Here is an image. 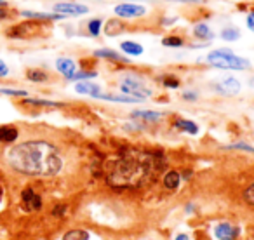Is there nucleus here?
I'll return each mask as SVG.
<instances>
[{
  "label": "nucleus",
  "instance_id": "nucleus-35",
  "mask_svg": "<svg viewBox=\"0 0 254 240\" xmlns=\"http://www.w3.org/2000/svg\"><path fill=\"white\" fill-rule=\"evenodd\" d=\"M9 73V68H7V64L4 63V61L0 60V77H5V75Z\"/></svg>",
  "mask_w": 254,
  "mask_h": 240
},
{
  "label": "nucleus",
  "instance_id": "nucleus-12",
  "mask_svg": "<svg viewBox=\"0 0 254 240\" xmlns=\"http://www.w3.org/2000/svg\"><path fill=\"white\" fill-rule=\"evenodd\" d=\"M75 91L78 92V94H87V96H92V98H98L99 94H101V87H99L98 84H94V82H78L77 85H75Z\"/></svg>",
  "mask_w": 254,
  "mask_h": 240
},
{
  "label": "nucleus",
  "instance_id": "nucleus-21",
  "mask_svg": "<svg viewBox=\"0 0 254 240\" xmlns=\"http://www.w3.org/2000/svg\"><path fill=\"white\" fill-rule=\"evenodd\" d=\"M193 33H195V37H197V39H200V40L212 39V32H211V28H209L207 25H204V23H200V25H195Z\"/></svg>",
  "mask_w": 254,
  "mask_h": 240
},
{
  "label": "nucleus",
  "instance_id": "nucleus-40",
  "mask_svg": "<svg viewBox=\"0 0 254 240\" xmlns=\"http://www.w3.org/2000/svg\"><path fill=\"white\" fill-rule=\"evenodd\" d=\"M5 16H7V11H5L4 7H0V19H4Z\"/></svg>",
  "mask_w": 254,
  "mask_h": 240
},
{
  "label": "nucleus",
  "instance_id": "nucleus-30",
  "mask_svg": "<svg viewBox=\"0 0 254 240\" xmlns=\"http://www.w3.org/2000/svg\"><path fill=\"white\" fill-rule=\"evenodd\" d=\"M244 200L249 205H254V183L251 186H247V190L244 191Z\"/></svg>",
  "mask_w": 254,
  "mask_h": 240
},
{
  "label": "nucleus",
  "instance_id": "nucleus-25",
  "mask_svg": "<svg viewBox=\"0 0 254 240\" xmlns=\"http://www.w3.org/2000/svg\"><path fill=\"white\" fill-rule=\"evenodd\" d=\"M25 105H35V106H61V103H56V101H47V99H30V98H25L23 99Z\"/></svg>",
  "mask_w": 254,
  "mask_h": 240
},
{
  "label": "nucleus",
  "instance_id": "nucleus-29",
  "mask_svg": "<svg viewBox=\"0 0 254 240\" xmlns=\"http://www.w3.org/2000/svg\"><path fill=\"white\" fill-rule=\"evenodd\" d=\"M162 44L166 47H181L183 46V40H181L180 37H166V39L162 40Z\"/></svg>",
  "mask_w": 254,
  "mask_h": 240
},
{
  "label": "nucleus",
  "instance_id": "nucleus-31",
  "mask_svg": "<svg viewBox=\"0 0 254 240\" xmlns=\"http://www.w3.org/2000/svg\"><path fill=\"white\" fill-rule=\"evenodd\" d=\"M164 85H166V87L176 89V87H180V80H178L176 77H164Z\"/></svg>",
  "mask_w": 254,
  "mask_h": 240
},
{
  "label": "nucleus",
  "instance_id": "nucleus-4",
  "mask_svg": "<svg viewBox=\"0 0 254 240\" xmlns=\"http://www.w3.org/2000/svg\"><path fill=\"white\" fill-rule=\"evenodd\" d=\"M120 89L122 92H126V96H132L138 99H146L152 96V89L136 77H126L120 84Z\"/></svg>",
  "mask_w": 254,
  "mask_h": 240
},
{
  "label": "nucleus",
  "instance_id": "nucleus-15",
  "mask_svg": "<svg viewBox=\"0 0 254 240\" xmlns=\"http://www.w3.org/2000/svg\"><path fill=\"white\" fill-rule=\"evenodd\" d=\"M132 119L145 120V122H157V120L162 119V113L150 112V110H138V112H132Z\"/></svg>",
  "mask_w": 254,
  "mask_h": 240
},
{
  "label": "nucleus",
  "instance_id": "nucleus-10",
  "mask_svg": "<svg viewBox=\"0 0 254 240\" xmlns=\"http://www.w3.org/2000/svg\"><path fill=\"white\" fill-rule=\"evenodd\" d=\"M56 68H58V71L63 73L66 78H71L77 73V64H75V61L70 60V58H60V60L56 61Z\"/></svg>",
  "mask_w": 254,
  "mask_h": 240
},
{
  "label": "nucleus",
  "instance_id": "nucleus-17",
  "mask_svg": "<svg viewBox=\"0 0 254 240\" xmlns=\"http://www.w3.org/2000/svg\"><path fill=\"white\" fill-rule=\"evenodd\" d=\"M174 127L183 132H188V134H197L198 132V125L195 122H191V120H185V119H178L174 122Z\"/></svg>",
  "mask_w": 254,
  "mask_h": 240
},
{
  "label": "nucleus",
  "instance_id": "nucleus-26",
  "mask_svg": "<svg viewBox=\"0 0 254 240\" xmlns=\"http://www.w3.org/2000/svg\"><path fill=\"white\" fill-rule=\"evenodd\" d=\"M26 77H28L30 80H33V82H44V80H47V73H46V71H40V70H28Z\"/></svg>",
  "mask_w": 254,
  "mask_h": 240
},
{
  "label": "nucleus",
  "instance_id": "nucleus-5",
  "mask_svg": "<svg viewBox=\"0 0 254 240\" xmlns=\"http://www.w3.org/2000/svg\"><path fill=\"white\" fill-rule=\"evenodd\" d=\"M54 12L60 16H84L85 12H89V7L87 5H82V4L63 2V4L54 5Z\"/></svg>",
  "mask_w": 254,
  "mask_h": 240
},
{
  "label": "nucleus",
  "instance_id": "nucleus-23",
  "mask_svg": "<svg viewBox=\"0 0 254 240\" xmlns=\"http://www.w3.org/2000/svg\"><path fill=\"white\" fill-rule=\"evenodd\" d=\"M89 239H91V235L85 230H70L63 237V240H89Z\"/></svg>",
  "mask_w": 254,
  "mask_h": 240
},
{
  "label": "nucleus",
  "instance_id": "nucleus-18",
  "mask_svg": "<svg viewBox=\"0 0 254 240\" xmlns=\"http://www.w3.org/2000/svg\"><path fill=\"white\" fill-rule=\"evenodd\" d=\"M99 99H106V101H115V103H141L143 99L132 98V96H115V94H99Z\"/></svg>",
  "mask_w": 254,
  "mask_h": 240
},
{
  "label": "nucleus",
  "instance_id": "nucleus-3",
  "mask_svg": "<svg viewBox=\"0 0 254 240\" xmlns=\"http://www.w3.org/2000/svg\"><path fill=\"white\" fill-rule=\"evenodd\" d=\"M207 63H211L216 68H223V70H247V68H251V63L246 58L237 56L228 49L212 51L211 54H207Z\"/></svg>",
  "mask_w": 254,
  "mask_h": 240
},
{
  "label": "nucleus",
  "instance_id": "nucleus-7",
  "mask_svg": "<svg viewBox=\"0 0 254 240\" xmlns=\"http://www.w3.org/2000/svg\"><path fill=\"white\" fill-rule=\"evenodd\" d=\"M40 25L35 21L30 23H21V25H16L14 28H11L7 32L9 37H19V39H26V37H33L35 33H39Z\"/></svg>",
  "mask_w": 254,
  "mask_h": 240
},
{
  "label": "nucleus",
  "instance_id": "nucleus-27",
  "mask_svg": "<svg viewBox=\"0 0 254 240\" xmlns=\"http://www.w3.org/2000/svg\"><path fill=\"white\" fill-rule=\"evenodd\" d=\"M101 26H103V23H101V19H92V21H89V33H91L92 37H98L99 35V32H101Z\"/></svg>",
  "mask_w": 254,
  "mask_h": 240
},
{
  "label": "nucleus",
  "instance_id": "nucleus-9",
  "mask_svg": "<svg viewBox=\"0 0 254 240\" xmlns=\"http://www.w3.org/2000/svg\"><path fill=\"white\" fill-rule=\"evenodd\" d=\"M214 233L219 240H235L240 232H239V228H235V226L230 225V223H219V225L216 226Z\"/></svg>",
  "mask_w": 254,
  "mask_h": 240
},
{
  "label": "nucleus",
  "instance_id": "nucleus-42",
  "mask_svg": "<svg viewBox=\"0 0 254 240\" xmlns=\"http://www.w3.org/2000/svg\"><path fill=\"white\" fill-rule=\"evenodd\" d=\"M94 2H103V0H94Z\"/></svg>",
  "mask_w": 254,
  "mask_h": 240
},
{
  "label": "nucleus",
  "instance_id": "nucleus-33",
  "mask_svg": "<svg viewBox=\"0 0 254 240\" xmlns=\"http://www.w3.org/2000/svg\"><path fill=\"white\" fill-rule=\"evenodd\" d=\"M228 148H235V150H244V152H249V153H254V148L249 145H244V143H237V145H230Z\"/></svg>",
  "mask_w": 254,
  "mask_h": 240
},
{
  "label": "nucleus",
  "instance_id": "nucleus-39",
  "mask_svg": "<svg viewBox=\"0 0 254 240\" xmlns=\"http://www.w3.org/2000/svg\"><path fill=\"white\" fill-rule=\"evenodd\" d=\"M171 2H187V4H195L198 0H171Z\"/></svg>",
  "mask_w": 254,
  "mask_h": 240
},
{
  "label": "nucleus",
  "instance_id": "nucleus-8",
  "mask_svg": "<svg viewBox=\"0 0 254 240\" xmlns=\"http://www.w3.org/2000/svg\"><path fill=\"white\" fill-rule=\"evenodd\" d=\"M21 200H23V205L26 207V211L33 212V211H39L42 207V198L40 195H37L32 188H25L21 193Z\"/></svg>",
  "mask_w": 254,
  "mask_h": 240
},
{
  "label": "nucleus",
  "instance_id": "nucleus-20",
  "mask_svg": "<svg viewBox=\"0 0 254 240\" xmlns=\"http://www.w3.org/2000/svg\"><path fill=\"white\" fill-rule=\"evenodd\" d=\"M94 54L98 58H105V60H112V61H122V63H127V61H129L127 58L120 56V54H117L115 51H112V49H98Z\"/></svg>",
  "mask_w": 254,
  "mask_h": 240
},
{
  "label": "nucleus",
  "instance_id": "nucleus-32",
  "mask_svg": "<svg viewBox=\"0 0 254 240\" xmlns=\"http://www.w3.org/2000/svg\"><path fill=\"white\" fill-rule=\"evenodd\" d=\"M0 94H7V96H26V91H18V89H0Z\"/></svg>",
  "mask_w": 254,
  "mask_h": 240
},
{
  "label": "nucleus",
  "instance_id": "nucleus-19",
  "mask_svg": "<svg viewBox=\"0 0 254 240\" xmlns=\"http://www.w3.org/2000/svg\"><path fill=\"white\" fill-rule=\"evenodd\" d=\"M120 49L126 54H129V56H141L143 54V47L138 42H129V40L120 44Z\"/></svg>",
  "mask_w": 254,
  "mask_h": 240
},
{
  "label": "nucleus",
  "instance_id": "nucleus-24",
  "mask_svg": "<svg viewBox=\"0 0 254 240\" xmlns=\"http://www.w3.org/2000/svg\"><path fill=\"white\" fill-rule=\"evenodd\" d=\"M239 37H240V32L237 28H233V26H228V28H225L221 32V39L223 40H228V42L239 40Z\"/></svg>",
  "mask_w": 254,
  "mask_h": 240
},
{
  "label": "nucleus",
  "instance_id": "nucleus-38",
  "mask_svg": "<svg viewBox=\"0 0 254 240\" xmlns=\"http://www.w3.org/2000/svg\"><path fill=\"white\" fill-rule=\"evenodd\" d=\"M174 240H190V239H188V235H185V233H180Z\"/></svg>",
  "mask_w": 254,
  "mask_h": 240
},
{
  "label": "nucleus",
  "instance_id": "nucleus-28",
  "mask_svg": "<svg viewBox=\"0 0 254 240\" xmlns=\"http://www.w3.org/2000/svg\"><path fill=\"white\" fill-rule=\"evenodd\" d=\"M96 71H77L70 80H89V78H94L96 77Z\"/></svg>",
  "mask_w": 254,
  "mask_h": 240
},
{
  "label": "nucleus",
  "instance_id": "nucleus-37",
  "mask_svg": "<svg viewBox=\"0 0 254 240\" xmlns=\"http://www.w3.org/2000/svg\"><path fill=\"white\" fill-rule=\"evenodd\" d=\"M183 98H185V99H188V101H195V99H197V96H195L193 92H185Z\"/></svg>",
  "mask_w": 254,
  "mask_h": 240
},
{
  "label": "nucleus",
  "instance_id": "nucleus-11",
  "mask_svg": "<svg viewBox=\"0 0 254 240\" xmlns=\"http://www.w3.org/2000/svg\"><path fill=\"white\" fill-rule=\"evenodd\" d=\"M218 91H221L223 94L235 96V94H239V91H240V82L233 77L223 78V80L218 84Z\"/></svg>",
  "mask_w": 254,
  "mask_h": 240
},
{
  "label": "nucleus",
  "instance_id": "nucleus-1",
  "mask_svg": "<svg viewBox=\"0 0 254 240\" xmlns=\"http://www.w3.org/2000/svg\"><path fill=\"white\" fill-rule=\"evenodd\" d=\"M5 160L16 173L26 176L51 178L60 174L63 169V157L60 150L42 139H33L12 146L11 150H7Z\"/></svg>",
  "mask_w": 254,
  "mask_h": 240
},
{
  "label": "nucleus",
  "instance_id": "nucleus-2",
  "mask_svg": "<svg viewBox=\"0 0 254 240\" xmlns=\"http://www.w3.org/2000/svg\"><path fill=\"white\" fill-rule=\"evenodd\" d=\"M155 169L153 157L145 152H127L106 166V181L117 190H134L150 181Z\"/></svg>",
  "mask_w": 254,
  "mask_h": 240
},
{
  "label": "nucleus",
  "instance_id": "nucleus-16",
  "mask_svg": "<svg viewBox=\"0 0 254 240\" xmlns=\"http://www.w3.org/2000/svg\"><path fill=\"white\" fill-rule=\"evenodd\" d=\"M18 139V129L12 125H2L0 127V141L2 143H12Z\"/></svg>",
  "mask_w": 254,
  "mask_h": 240
},
{
  "label": "nucleus",
  "instance_id": "nucleus-36",
  "mask_svg": "<svg viewBox=\"0 0 254 240\" xmlns=\"http://www.w3.org/2000/svg\"><path fill=\"white\" fill-rule=\"evenodd\" d=\"M247 26H249L251 32H254V12H251V14L247 16Z\"/></svg>",
  "mask_w": 254,
  "mask_h": 240
},
{
  "label": "nucleus",
  "instance_id": "nucleus-34",
  "mask_svg": "<svg viewBox=\"0 0 254 240\" xmlns=\"http://www.w3.org/2000/svg\"><path fill=\"white\" fill-rule=\"evenodd\" d=\"M64 211H66V205H56V207H54V211H53V214L54 216H63Z\"/></svg>",
  "mask_w": 254,
  "mask_h": 240
},
{
  "label": "nucleus",
  "instance_id": "nucleus-41",
  "mask_svg": "<svg viewBox=\"0 0 254 240\" xmlns=\"http://www.w3.org/2000/svg\"><path fill=\"white\" fill-rule=\"evenodd\" d=\"M0 7H5V2H4V0H0Z\"/></svg>",
  "mask_w": 254,
  "mask_h": 240
},
{
  "label": "nucleus",
  "instance_id": "nucleus-14",
  "mask_svg": "<svg viewBox=\"0 0 254 240\" xmlns=\"http://www.w3.org/2000/svg\"><path fill=\"white\" fill-rule=\"evenodd\" d=\"M180 183H181V176L178 171H169V173H166V176H164V186L167 188V190H178L180 188Z\"/></svg>",
  "mask_w": 254,
  "mask_h": 240
},
{
  "label": "nucleus",
  "instance_id": "nucleus-22",
  "mask_svg": "<svg viewBox=\"0 0 254 240\" xmlns=\"http://www.w3.org/2000/svg\"><path fill=\"white\" fill-rule=\"evenodd\" d=\"M23 16H26V18H32V19H61L63 16L60 14H46V12H33V11H23L21 12Z\"/></svg>",
  "mask_w": 254,
  "mask_h": 240
},
{
  "label": "nucleus",
  "instance_id": "nucleus-13",
  "mask_svg": "<svg viewBox=\"0 0 254 240\" xmlns=\"http://www.w3.org/2000/svg\"><path fill=\"white\" fill-rule=\"evenodd\" d=\"M126 30V26H124V23L120 21V19H108L106 21V25H105V33L108 37H117V35H120V33Z\"/></svg>",
  "mask_w": 254,
  "mask_h": 240
},
{
  "label": "nucleus",
  "instance_id": "nucleus-6",
  "mask_svg": "<svg viewBox=\"0 0 254 240\" xmlns=\"http://www.w3.org/2000/svg\"><path fill=\"white\" fill-rule=\"evenodd\" d=\"M115 14L119 18H139L146 14V7L138 4H119L115 5Z\"/></svg>",
  "mask_w": 254,
  "mask_h": 240
}]
</instances>
